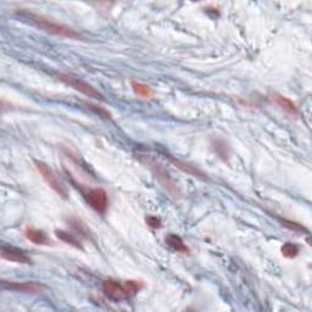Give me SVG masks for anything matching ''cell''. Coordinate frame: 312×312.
<instances>
[{"label": "cell", "instance_id": "3957f363", "mask_svg": "<svg viewBox=\"0 0 312 312\" xmlns=\"http://www.w3.org/2000/svg\"><path fill=\"white\" fill-rule=\"evenodd\" d=\"M34 165H36V168L38 169V172L41 173V176L43 177L44 181L46 182V184H48L56 194H59L61 198L67 199V190H66L65 186L60 182V179L58 178L55 172H54L48 165L44 164V162L42 161H38V160H34Z\"/></svg>", "mask_w": 312, "mask_h": 312}, {"label": "cell", "instance_id": "7a4b0ae2", "mask_svg": "<svg viewBox=\"0 0 312 312\" xmlns=\"http://www.w3.org/2000/svg\"><path fill=\"white\" fill-rule=\"evenodd\" d=\"M58 78L61 82L65 83V84L72 87L73 89L78 90V92L82 93V94L87 95L88 98H93V99L99 100L104 99L103 94L97 89V88H94L92 84H89V83L85 82V81L81 80V78L75 77V76L72 75H67V73H59Z\"/></svg>", "mask_w": 312, "mask_h": 312}, {"label": "cell", "instance_id": "9c48e42d", "mask_svg": "<svg viewBox=\"0 0 312 312\" xmlns=\"http://www.w3.org/2000/svg\"><path fill=\"white\" fill-rule=\"evenodd\" d=\"M24 235H26V238L29 242L37 245H49V243H50V240L46 237L45 233L39 229H36V228H27L26 232H24Z\"/></svg>", "mask_w": 312, "mask_h": 312}, {"label": "cell", "instance_id": "6da1fadb", "mask_svg": "<svg viewBox=\"0 0 312 312\" xmlns=\"http://www.w3.org/2000/svg\"><path fill=\"white\" fill-rule=\"evenodd\" d=\"M24 15H26V17L32 22V23H34L37 27L44 29V31L49 32V33L56 34V36L66 37V38H70V39L81 38L80 33H77L75 29L70 28V27L65 26V24L58 23V22L51 21L50 19H46V17L42 16V15L32 14V12H26Z\"/></svg>", "mask_w": 312, "mask_h": 312}, {"label": "cell", "instance_id": "52a82bcc", "mask_svg": "<svg viewBox=\"0 0 312 312\" xmlns=\"http://www.w3.org/2000/svg\"><path fill=\"white\" fill-rule=\"evenodd\" d=\"M103 291L107 298L114 301H121L131 296L127 291L126 284H121L116 281H111V279L103 283Z\"/></svg>", "mask_w": 312, "mask_h": 312}, {"label": "cell", "instance_id": "ba28073f", "mask_svg": "<svg viewBox=\"0 0 312 312\" xmlns=\"http://www.w3.org/2000/svg\"><path fill=\"white\" fill-rule=\"evenodd\" d=\"M1 257L4 260L11 262H17V264H31V259L28 255L21 249H17L15 247H7V245H2L1 247Z\"/></svg>", "mask_w": 312, "mask_h": 312}, {"label": "cell", "instance_id": "2e32d148", "mask_svg": "<svg viewBox=\"0 0 312 312\" xmlns=\"http://www.w3.org/2000/svg\"><path fill=\"white\" fill-rule=\"evenodd\" d=\"M125 284H126V288L128 291L129 295H133V294H136L142 288V284L137 281H127L125 282Z\"/></svg>", "mask_w": 312, "mask_h": 312}, {"label": "cell", "instance_id": "7c38bea8", "mask_svg": "<svg viewBox=\"0 0 312 312\" xmlns=\"http://www.w3.org/2000/svg\"><path fill=\"white\" fill-rule=\"evenodd\" d=\"M131 84H132V88H133L134 93H136L137 95H139V97L149 99V98H151V95H153V90H151V88L149 87V85L144 84V83L137 82V81H132Z\"/></svg>", "mask_w": 312, "mask_h": 312}, {"label": "cell", "instance_id": "e0dca14e", "mask_svg": "<svg viewBox=\"0 0 312 312\" xmlns=\"http://www.w3.org/2000/svg\"><path fill=\"white\" fill-rule=\"evenodd\" d=\"M283 222V225L286 226V227H288L289 229H293L295 230V232H304V227L301 225H299V223H295V222H291V221H287V220H283L282 221Z\"/></svg>", "mask_w": 312, "mask_h": 312}, {"label": "cell", "instance_id": "ac0fdd59", "mask_svg": "<svg viewBox=\"0 0 312 312\" xmlns=\"http://www.w3.org/2000/svg\"><path fill=\"white\" fill-rule=\"evenodd\" d=\"M146 223H148L151 228L161 227V222H160V220L159 218L154 217V216H149V217H146Z\"/></svg>", "mask_w": 312, "mask_h": 312}, {"label": "cell", "instance_id": "30bf717a", "mask_svg": "<svg viewBox=\"0 0 312 312\" xmlns=\"http://www.w3.org/2000/svg\"><path fill=\"white\" fill-rule=\"evenodd\" d=\"M165 242H166V244L168 245L171 249H173L174 251L177 252H189L190 250H189V248L187 247L186 243L182 240L181 237H178V235L176 234H168L166 238H165Z\"/></svg>", "mask_w": 312, "mask_h": 312}, {"label": "cell", "instance_id": "4fadbf2b", "mask_svg": "<svg viewBox=\"0 0 312 312\" xmlns=\"http://www.w3.org/2000/svg\"><path fill=\"white\" fill-rule=\"evenodd\" d=\"M55 233H56V237L60 238L62 242L67 243V244H71L75 248H80V249H82V247H81V242L78 240V238L76 237L75 234H71V233L65 232V230H56Z\"/></svg>", "mask_w": 312, "mask_h": 312}, {"label": "cell", "instance_id": "8fae6325", "mask_svg": "<svg viewBox=\"0 0 312 312\" xmlns=\"http://www.w3.org/2000/svg\"><path fill=\"white\" fill-rule=\"evenodd\" d=\"M272 98H273L274 102H276L277 104H278L279 106L284 110V111H287L291 115H294V116L298 115V107H296V105L294 104L291 99H288V98L279 94H273L272 95Z\"/></svg>", "mask_w": 312, "mask_h": 312}, {"label": "cell", "instance_id": "5b68a950", "mask_svg": "<svg viewBox=\"0 0 312 312\" xmlns=\"http://www.w3.org/2000/svg\"><path fill=\"white\" fill-rule=\"evenodd\" d=\"M87 203L89 204L90 208H94L95 211L100 213H104L106 211L107 205H109V199L107 194L104 189L102 188H93L87 191L85 194Z\"/></svg>", "mask_w": 312, "mask_h": 312}, {"label": "cell", "instance_id": "8992f818", "mask_svg": "<svg viewBox=\"0 0 312 312\" xmlns=\"http://www.w3.org/2000/svg\"><path fill=\"white\" fill-rule=\"evenodd\" d=\"M1 288L6 291H23V293H44L46 287L36 282H6L1 281Z\"/></svg>", "mask_w": 312, "mask_h": 312}, {"label": "cell", "instance_id": "277c9868", "mask_svg": "<svg viewBox=\"0 0 312 312\" xmlns=\"http://www.w3.org/2000/svg\"><path fill=\"white\" fill-rule=\"evenodd\" d=\"M146 165L149 167V168L153 171V173L155 174V177L157 179L160 181V183L162 184V186L165 187V188L167 189V191H168L171 195L173 196H177L179 195V191H178V188H177V186L174 184V182L172 181L171 177H169V174L167 173L166 169L164 168V167L161 166L160 164H157V162L153 161V160H146Z\"/></svg>", "mask_w": 312, "mask_h": 312}, {"label": "cell", "instance_id": "5bb4252c", "mask_svg": "<svg viewBox=\"0 0 312 312\" xmlns=\"http://www.w3.org/2000/svg\"><path fill=\"white\" fill-rule=\"evenodd\" d=\"M282 255L287 259H294V257L298 256L299 254V248L298 245L293 244V243H286L283 247L281 248Z\"/></svg>", "mask_w": 312, "mask_h": 312}, {"label": "cell", "instance_id": "9a60e30c", "mask_svg": "<svg viewBox=\"0 0 312 312\" xmlns=\"http://www.w3.org/2000/svg\"><path fill=\"white\" fill-rule=\"evenodd\" d=\"M172 161L174 162V165H176L177 167H179L181 169H183L184 172H187V173H190V174H195V176H203L201 174V172L199 171V169H196L195 167L190 166V165L186 164V162H182V161H178V160H172Z\"/></svg>", "mask_w": 312, "mask_h": 312}]
</instances>
